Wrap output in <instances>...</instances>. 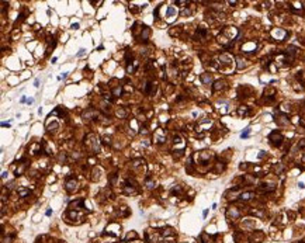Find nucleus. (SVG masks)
<instances>
[{"label":"nucleus","mask_w":305,"mask_h":243,"mask_svg":"<svg viewBox=\"0 0 305 243\" xmlns=\"http://www.w3.org/2000/svg\"><path fill=\"white\" fill-rule=\"evenodd\" d=\"M236 35H238V30L235 27H226L222 30V34L218 37V41L221 44H224L225 47H231L233 44L232 40L236 38Z\"/></svg>","instance_id":"1"},{"label":"nucleus","mask_w":305,"mask_h":243,"mask_svg":"<svg viewBox=\"0 0 305 243\" xmlns=\"http://www.w3.org/2000/svg\"><path fill=\"white\" fill-rule=\"evenodd\" d=\"M84 143H87V148L93 152V153H100L101 150V146H100V138L94 135V134H89L86 136Z\"/></svg>","instance_id":"2"},{"label":"nucleus","mask_w":305,"mask_h":243,"mask_svg":"<svg viewBox=\"0 0 305 243\" xmlns=\"http://www.w3.org/2000/svg\"><path fill=\"white\" fill-rule=\"evenodd\" d=\"M153 139H155V142L156 143H163L165 141H166V132L163 130H156V132H155V135H153Z\"/></svg>","instance_id":"3"},{"label":"nucleus","mask_w":305,"mask_h":243,"mask_svg":"<svg viewBox=\"0 0 305 243\" xmlns=\"http://www.w3.org/2000/svg\"><path fill=\"white\" fill-rule=\"evenodd\" d=\"M269 139L271 141L273 145H280L281 142H283V135H281L280 132H277V131H273V132L270 134Z\"/></svg>","instance_id":"4"},{"label":"nucleus","mask_w":305,"mask_h":243,"mask_svg":"<svg viewBox=\"0 0 305 243\" xmlns=\"http://www.w3.org/2000/svg\"><path fill=\"white\" fill-rule=\"evenodd\" d=\"M211 125H212L211 120H208V118L201 120V121L198 122V125H197V131H208Z\"/></svg>","instance_id":"5"},{"label":"nucleus","mask_w":305,"mask_h":243,"mask_svg":"<svg viewBox=\"0 0 305 243\" xmlns=\"http://www.w3.org/2000/svg\"><path fill=\"white\" fill-rule=\"evenodd\" d=\"M79 184H77V181L75 180V178H72V180H68V183H66V191L68 193H75L77 188H79Z\"/></svg>","instance_id":"6"},{"label":"nucleus","mask_w":305,"mask_h":243,"mask_svg":"<svg viewBox=\"0 0 305 243\" xmlns=\"http://www.w3.org/2000/svg\"><path fill=\"white\" fill-rule=\"evenodd\" d=\"M226 218L228 219H238L239 218V211L236 210V208H233V207H229V208L226 210Z\"/></svg>","instance_id":"7"},{"label":"nucleus","mask_w":305,"mask_h":243,"mask_svg":"<svg viewBox=\"0 0 305 243\" xmlns=\"http://www.w3.org/2000/svg\"><path fill=\"white\" fill-rule=\"evenodd\" d=\"M255 49H256V42H255V41H248V42L243 44V47H242V51H243V52H255Z\"/></svg>","instance_id":"8"},{"label":"nucleus","mask_w":305,"mask_h":243,"mask_svg":"<svg viewBox=\"0 0 305 243\" xmlns=\"http://www.w3.org/2000/svg\"><path fill=\"white\" fill-rule=\"evenodd\" d=\"M285 35H287V33H285L284 30H273V31H271V37L276 38V40H278V41H283Z\"/></svg>","instance_id":"9"},{"label":"nucleus","mask_w":305,"mask_h":243,"mask_svg":"<svg viewBox=\"0 0 305 243\" xmlns=\"http://www.w3.org/2000/svg\"><path fill=\"white\" fill-rule=\"evenodd\" d=\"M96 117H97V113H96V110H94V108H89L87 111L83 114V120H84V121H89V120L96 118Z\"/></svg>","instance_id":"10"},{"label":"nucleus","mask_w":305,"mask_h":243,"mask_svg":"<svg viewBox=\"0 0 305 243\" xmlns=\"http://www.w3.org/2000/svg\"><path fill=\"white\" fill-rule=\"evenodd\" d=\"M155 83L153 81H148L146 84H145V89H144V91L146 93V94H149V96H152L153 93H155Z\"/></svg>","instance_id":"11"},{"label":"nucleus","mask_w":305,"mask_h":243,"mask_svg":"<svg viewBox=\"0 0 305 243\" xmlns=\"http://www.w3.org/2000/svg\"><path fill=\"white\" fill-rule=\"evenodd\" d=\"M149 35H151V28L149 27H144L142 31H141V40L144 41V42H146V41L149 40Z\"/></svg>","instance_id":"12"},{"label":"nucleus","mask_w":305,"mask_h":243,"mask_svg":"<svg viewBox=\"0 0 305 243\" xmlns=\"http://www.w3.org/2000/svg\"><path fill=\"white\" fill-rule=\"evenodd\" d=\"M253 197H255V193L246 191V193H241L239 194V200H242V201H249L250 198H253Z\"/></svg>","instance_id":"13"},{"label":"nucleus","mask_w":305,"mask_h":243,"mask_svg":"<svg viewBox=\"0 0 305 243\" xmlns=\"http://www.w3.org/2000/svg\"><path fill=\"white\" fill-rule=\"evenodd\" d=\"M200 79L204 84H211V83H212V76H211L209 73H202V75L200 76Z\"/></svg>","instance_id":"14"},{"label":"nucleus","mask_w":305,"mask_h":243,"mask_svg":"<svg viewBox=\"0 0 305 243\" xmlns=\"http://www.w3.org/2000/svg\"><path fill=\"white\" fill-rule=\"evenodd\" d=\"M211 156H212V153H209V152H207V150L201 152V153H200V162H201V163L208 162L209 159H211Z\"/></svg>","instance_id":"15"},{"label":"nucleus","mask_w":305,"mask_h":243,"mask_svg":"<svg viewBox=\"0 0 305 243\" xmlns=\"http://www.w3.org/2000/svg\"><path fill=\"white\" fill-rule=\"evenodd\" d=\"M83 200H77V201H75V203H72L70 205H69V210H79V208H83Z\"/></svg>","instance_id":"16"},{"label":"nucleus","mask_w":305,"mask_h":243,"mask_svg":"<svg viewBox=\"0 0 305 243\" xmlns=\"http://www.w3.org/2000/svg\"><path fill=\"white\" fill-rule=\"evenodd\" d=\"M177 16V8L173 7V6H169L168 7V14H166V17H169V20L172 18V17H176Z\"/></svg>","instance_id":"17"},{"label":"nucleus","mask_w":305,"mask_h":243,"mask_svg":"<svg viewBox=\"0 0 305 243\" xmlns=\"http://www.w3.org/2000/svg\"><path fill=\"white\" fill-rule=\"evenodd\" d=\"M224 87H225V81L224 80H217L215 81V84L212 86V90H214V91H218V90L224 89Z\"/></svg>","instance_id":"18"},{"label":"nucleus","mask_w":305,"mask_h":243,"mask_svg":"<svg viewBox=\"0 0 305 243\" xmlns=\"http://www.w3.org/2000/svg\"><path fill=\"white\" fill-rule=\"evenodd\" d=\"M207 30H205V28H198V30H197V37H198V38H201V40H205V38H207Z\"/></svg>","instance_id":"19"},{"label":"nucleus","mask_w":305,"mask_h":243,"mask_svg":"<svg viewBox=\"0 0 305 243\" xmlns=\"http://www.w3.org/2000/svg\"><path fill=\"white\" fill-rule=\"evenodd\" d=\"M137 237H138L137 232H134V230H132V232H128V233H127V236L124 237V242H129V240H132V239H137Z\"/></svg>","instance_id":"20"},{"label":"nucleus","mask_w":305,"mask_h":243,"mask_svg":"<svg viewBox=\"0 0 305 243\" xmlns=\"http://www.w3.org/2000/svg\"><path fill=\"white\" fill-rule=\"evenodd\" d=\"M274 188H276V186H274L273 183H270V184H262L260 186V190H265V191H273Z\"/></svg>","instance_id":"21"},{"label":"nucleus","mask_w":305,"mask_h":243,"mask_svg":"<svg viewBox=\"0 0 305 243\" xmlns=\"http://www.w3.org/2000/svg\"><path fill=\"white\" fill-rule=\"evenodd\" d=\"M246 66V61L242 59V58H236V68L238 69H243Z\"/></svg>","instance_id":"22"},{"label":"nucleus","mask_w":305,"mask_h":243,"mask_svg":"<svg viewBox=\"0 0 305 243\" xmlns=\"http://www.w3.org/2000/svg\"><path fill=\"white\" fill-rule=\"evenodd\" d=\"M238 114H239L241 117H245V115H248V114H249V110H248V107H245V105L239 107V108H238Z\"/></svg>","instance_id":"23"},{"label":"nucleus","mask_w":305,"mask_h":243,"mask_svg":"<svg viewBox=\"0 0 305 243\" xmlns=\"http://www.w3.org/2000/svg\"><path fill=\"white\" fill-rule=\"evenodd\" d=\"M121 94H122V87L121 86H117V87L112 89V96L114 97H120Z\"/></svg>","instance_id":"24"},{"label":"nucleus","mask_w":305,"mask_h":243,"mask_svg":"<svg viewBox=\"0 0 305 243\" xmlns=\"http://www.w3.org/2000/svg\"><path fill=\"white\" fill-rule=\"evenodd\" d=\"M162 236H165V237H166V236H172V237H173V236H174V230L170 229V228L163 229V230H162Z\"/></svg>","instance_id":"25"},{"label":"nucleus","mask_w":305,"mask_h":243,"mask_svg":"<svg viewBox=\"0 0 305 243\" xmlns=\"http://www.w3.org/2000/svg\"><path fill=\"white\" fill-rule=\"evenodd\" d=\"M277 122L280 124V125H287L290 122V120L287 118V117H284V115H281V117H278V120H277Z\"/></svg>","instance_id":"26"},{"label":"nucleus","mask_w":305,"mask_h":243,"mask_svg":"<svg viewBox=\"0 0 305 243\" xmlns=\"http://www.w3.org/2000/svg\"><path fill=\"white\" fill-rule=\"evenodd\" d=\"M59 128V124L58 122H54V124H49L48 127H47V130H48V132H54V131H56Z\"/></svg>","instance_id":"27"},{"label":"nucleus","mask_w":305,"mask_h":243,"mask_svg":"<svg viewBox=\"0 0 305 243\" xmlns=\"http://www.w3.org/2000/svg\"><path fill=\"white\" fill-rule=\"evenodd\" d=\"M30 194V190L28 188H18V195L20 197H27Z\"/></svg>","instance_id":"28"},{"label":"nucleus","mask_w":305,"mask_h":243,"mask_svg":"<svg viewBox=\"0 0 305 243\" xmlns=\"http://www.w3.org/2000/svg\"><path fill=\"white\" fill-rule=\"evenodd\" d=\"M24 170H25V164H21V167L16 170V176H21V174L24 173Z\"/></svg>","instance_id":"29"},{"label":"nucleus","mask_w":305,"mask_h":243,"mask_svg":"<svg viewBox=\"0 0 305 243\" xmlns=\"http://www.w3.org/2000/svg\"><path fill=\"white\" fill-rule=\"evenodd\" d=\"M181 155H183V149H179V150H174L173 156H174V159H179V157H180Z\"/></svg>","instance_id":"30"},{"label":"nucleus","mask_w":305,"mask_h":243,"mask_svg":"<svg viewBox=\"0 0 305 243\" xmlns=\"http://www.w3.org/2000/svg\"><path fill=\"white\" fill-rule=\"evenodd\" d=\"M146 187H148L149 190H152L153 187H155V183H152V181H151V180L148 178V180H146Z\"/></svg>","instance_id":"31"},{"label":"nucleus","mask_w":305,"mask_h":243,"mask_svg":"<svg viewBox=\"0 0 305 243\" xmlns=\"http://www.w3.org/2000/svg\"><path fill=\"white\" fill-rule=\"evenodd\" d=\"M249 132H250V128H246V131H245V132H242V134H241V138H246V136L249 135Z\"/></svg>","instance_id":"32"},{"label":"nucleus","mask_w":305,"mask_h":243,"mask_svg":"<svg viewBox=\"0 0 305 243\" xmlns=\"http://www.w3.org/2000/svg\"><path fill=\"white\" fill-rule=\"evenodd\" d=\"M117 115H118V117H125V111H124V110H118V111H117Z\"/></svg>","instance_id":"33"},{"label":"nucleus","mask_w":305,"mask_h":243,"mask_svg":"<svg viewBox=\"0 0 305 243\" xmlns=\"http://www.w3.org/2000/svg\"><path fill=\"white\" fill-rule=\"evenodd\" d=\"M84 52H86V49H79V52H77V56H83L84 55Z\"/></svg>","instance_id":"34"},{"label":"nucleus","mask_w":305,"mask_h":243,"mask_svg":"<svg viewBox=\"0 0 305 243\" xmlns=\"http://www.w3.org/2000/svg\"><path fill=\"white\" fill-rule=\"evenodd\" d=\"M274 169H276V171H277V173H280V171L283 170V166H281V164H277V166H276Z\"/></svg>","instance_id":"35"},{"label":"nucleus","mask_w":305,"mask_h":243,"mask_svg":"<svg viewBox=\"0 0 305 243\" xmlns=\"http://www.w3.org/2000/svg\"><path fill=\"white\" fill-rule=\"evenodd\" d=\"M1 127H3V128H6V127H10V122H1Z\"/></svg>","instance_id":"36"},{"label":"nucleus","mask_w":305,"mask_h":243,"mask_svg":"<svg viewBox=\"0 0 305 243\" xmlns=\"http://www.w3.org/2000/svg\"><path fill=\"white\" fill-rule=\"evenodd\" d=\"M72 28L77 30V28H79V23H73V24H72Z\"/></svg>","instance_id":"37"},{"label":"nucleus","mask_w":305,"mask_h":243,"mask_svg":"<svg viewBox=\"0 0 305 243\" xmlns=\"http://www.w3.org/2000/svg\"><path fill=\"white\" fill-rule=\"evenodd\" d=\"M34 86H35V87H40V80H38V79H35V81H34Z\"/></svg>","instance_id":"38"},{"label":"nucleus","mask_w":305,"mask_h":243,"mask_svg":"<svg viewBox=\"0 0 305 243\" xmlns=\"http://www.w3.org/2000/svg\"><path fill=\"white\" fill-rule=\"evenodd\" d=\"M104 141H105V143H108V145L111 143V141H110V138H108V136H104Z\"/></svg>","instance_id":"39"},{"label":"nucleus","mask_w":305,"mask_h":243,"mask_svg":"<svg viewBox=\"0 0 305 243\" xmlns=\"http://www.w3.org/2000/svg\"><path fill=\"white\" fill-rule=\"evenodd\" d=\"M20 101H21V103H25V101H28V100H27V98H25L24 96H23V97H21V100H20Z\"/></svg>","instance_id":"40"},{"label":"nucleus","mask_w":305,"mask_h":243,"mask_svg":"<svg viewBox=\"0 0 305 243\" xmlns=\"http://www.w3.org/2000/svg\"><path fill=\"white\" fill-rule=\"evenodd\" d=\"M6 176H7V173H6V171H3V173H1V178H6Z\"/></svg>","instance_id":"41"},{"label":"nucleus","mask_w":305,"mask_h":243,"mask_svg":"<svg viewBox=\"0 0 305 243\" xmlns=\"http://www.w3.org/2000/svg\"><path fill=\"white\" fill-rule=\"evenodd\" d=\"M298 187H299V188H304V183H298Z\"/></svg>","instance_id":"42"},{"label":"nucleus","mask_w":305,"mask_h":243,"mask_svg":"<svg viewBox=\"0 0 305 243\" xmlns=\"http://www.w3.org/2000/svg\"><path fill=\"white\" fill-rule=\"evenodd\" d=\"M66 76H68V73H62V76H61V79H65Z\"/></svg>","instance_id":"43"},{"label":"nucleus","mask_w":305,"mask_h":243,"mask_svg":"<svg viewBox=\"0 0 305 243\" xmlns=\"http://www.w3.org/2000/svg\"><path fill=\"white\" fill-rule=\"evenodd\" d=\"M56 59H58V58H52V61H51V62H52V63H56Z\"/></svg>","instance_id":"44"},{"label":"nucleus","mask_w":305,"mask_h":243,"mask_svg":"<svg viewBox=\"0 0 305 243\" xmlns=\"http://www.w3.org/2000/svg\"><path fill=\"white\" fill-rule=\"evenodd\" d=\"M35 243H41V242H40V239H37V242H35Z\"/></svg>","instance_id":"45"},{"label":"nucleus","mask_w":305,"mask_h":243,"mask_svg":"<svg viewBox=\"0 0 305 243\" xmlns=\"http://www.w3.org/2000/svg\"><path fill=\"white\" fill-rule=\"evenodd\" d=\"M302 160H304V162H305V155H304V156H302Z\"/></svg>","instance_id":"46"}]
</instances>
